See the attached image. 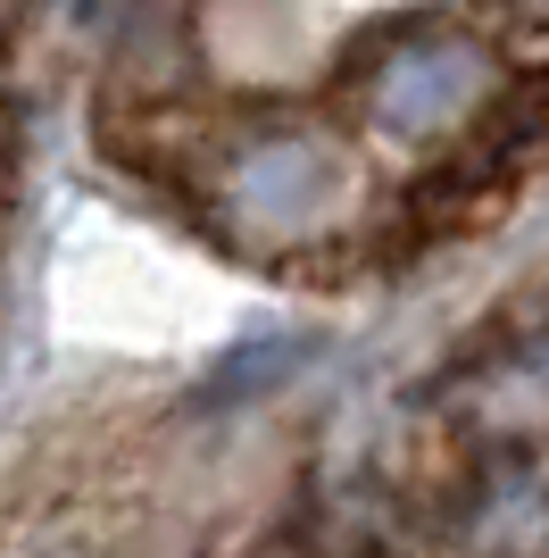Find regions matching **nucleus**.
I'll use <instances>...</instances> for the list:
<instances>
[{
	"mask_svg": "<svg viewBox=\"0 0 549 558\" xmlns=\"http://www.w3.org/2000/svg\"><path fill=\"white\" fill-rule=\"evenodd\" d=\"M541 159H549V75H516V84L500 75L491 100L466 125L441 134V159L400 192V217H391V233L375 251L416 258V251H434V242H450V233L491 226Z\"/></svg>",
	"mask_w": 549,
	"mask_h": 558,
	"instance_id": "1",
	"label": "nucleus"
},
{
	"mask_svg": "<svg viewBox=\"0 0 549 558\" xmlns=\"http://www.w3.org/2000/svg\"><path fill=\"white\" fill-rule=\"evenodd\" d=\"M491 84H500V68L466 25L416 17V25H391L383 68H366V117L408 142H441L491 100Z\"/></svg>",
	"mask_w": 549,
	"mask_h": 558,
	"instance_id": "2",
	"label": "nucleus"
},
{
	"mask_svg": "<svg viewBox=\"0 0 549 558\" xmlns=\"http://www.w3.org/2000/svg\"><path fill=\"white\" fill-rule=\"evenodd\" d=\"M17 192V93H9V50H0V209Z\"/></svg>",
	"mask_w": 549,
	"mask_h": 558,
	"instance_id": "3",
	"label": "nucleus"
},
{
	"mask_svg": "<svg viewBox=\"0 0 549 558\" xmlns=\"http://www.w3.org/2000/svg\"><path fill=\"white\" fill-rule=\"evenodd\" d=\"M516 9H525V25H533V34L549 43V0H516Z\"/></svg>",
	"mask_w": 549,
	"mask_h": 558,
	"instance_id": "4",
	"label": "nucleus"
},
{
	"mask_svg": "<svg viewBox=\"0 0 549 558\" xmlns=\"http://www.w3.org/2000/svg\"><path fill=\"white\" fill-rule=\"evenodd\" d=\"M17 17H25V0H0V50H9V34H17Z\"/></svg>",
	"mask_w": 549,
	"mask_h": 558,
	"instance_id": "5",
	"label": "nucleus"
}]
</instances>
